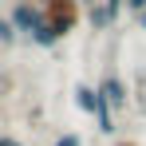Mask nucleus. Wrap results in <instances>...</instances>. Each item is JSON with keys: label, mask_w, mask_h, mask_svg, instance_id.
Segmentation results:
<instances>
[{"label": "nucleus", "mask_w": 146, "mask_h": 146, "mask_svg": "<svg viewBox=\"0 0 146 146\" xmlns=\"http://www.w3.org/2000/svg\"><path fill=\"white\" fill-rule=\"evenodd\" d=\"M8 20H12V24H16V32L28 40V36H32V28L40 24V4H36V0H12Z\"/></svg>", "instance_id": "obj_3"}, {"label": "nucleus", "mask_w": 146, "mask_h": 146, "mask_svg": "<svg viewBox=\"0 0 146 146\" xmlns=\"http://www.w3.org/2000/svg\"><path fill=\"white\" fill-rule=\"evenodd\" d=\"M79 4H83V8H95V4H99V0H79Z\"/></svg>", "instance_id": "obj_15"}, {"label": "nucleus", "mask_w": 146, "mask_h": 146, "mask_svg": "<svg viewBox=\"0 0 146 146\" xmlns=\"http://www.w3.org/2000/svg\"><path fill=\"white\" fill-rule=\"evenodd\" d=\"M95 91L103 95V103L115 111V115H122V111H130V87H126V79H122V71L115 67V63H107L103 67V75L95 79Z\"/></svg>", "instance_id": "obj_2"}, {"label": "nucleus", "mask_w": 146, "mask_h": 146, "mask_svg": "<svg viewBox=\"0 0 146 146\" xmlns=\"http://www.w3.org/2000/svg\"><path fill=\"white\" fill-rule=\"evenodd\" d=\"M28 44H32V48H40V51H51V48H59L63 40H59V36H55V32H51V28L44 24V20H40V24L32 28V36H28Z\"/></svg>", "instance_id": "obj_5"}, {"label": "nucleus", "mask_w": 146, "mask_h": 146, "mask_svg": "<svg viewBox=\"0 0 146 146\" xmlns=\"http://www.w3.org/2000/svg\"><path fill=\"white\" fill-rule=\"evenodd\" d=\"M103 4H107L111 20H119V16H122V8H126V0H103Z\"/></svg>", "instance_id": "obj_10"}, {"label": "nucleus", "mask_w": 146, "mask_h": 146, "mask_svg": "<svg viewBox=\"0 0 146 146\" xmlns=\"http://www.w3.org/2000/svg\"><path fill=\"white\" fill-rule=\"evenodd\" d=\"M20 40V32H16V24L8 20V16H0V48H12Z\"/></svg>", "instance_id": "obj_8"}, {"label": "nucleus", "mask_w": 146, "mask_h": 146, "mask_svg": "<svg viewBox=\"0 0 146 146\" xmlns=\"http://www.w3.org/2000/svg\"><path fill=\"white\" fill-rule=\"evenodd\" d=\"M40 4V20L59 36V40H67L71 32H79V24L87 20V8L79 4V0H36Z\"/></svg>", "instance_id": "obj_1"}, {"label": "nucleus", "mask_w": 146, "mask_h": 146, "mask_svg": "<svg viewBox=\"0 0 146 146\" xmlns=\"http://www.w3.org/2000/svg\"><path fill=\"white\" fill-rule=\"evenodd\" d=\"M75 107L83 111V115H95V107H99V91H95V83H75Z\"/></svg>", "instance_id": "obj_4"}, {"label": "nucleus", "mask_w": 146, "mask_h": 146, "mask_svg": "<svg viewBox=\"0 0 146 146\" xmlns=\"http://www.w3.org/2000/svg\"><path fill=\"white\" fill-rule=\"evenodd\" d=\"M134 24H138V28L146 32V12H142V16H134Z\"/></svg>", "instance_id": "obj_13"}, {"label": "nucleus", "mask_w": 146, "mask_h": 146, "mask_svg": "<svg viewBox=\"0 0 146 146\" xmlns=\"http://www.w3.org/2000/svg\"><path fill=\"white\" fill-rule=\"evenodd\" d=\"M4 146H24L20 138H12V134H4Z\"/></svg>", "instance_id": "obj_12"}, {"label": "nucleus", "mask_w": 146, "mask_h": 146, "mask_svg": "<svg viewBox=\"0 0 146 146\" xmlns=\"http://www.w3.org/2000/svg\"><path fill=\"white\" fill-rule=\"evenodd\" d=\"M0 146H4V134H0Z\"/></svg>", "instance_id": "obj_16"}, {"label": "nucleus", "mask_w": 146, "mask_h": 146, "mask_svg": "<svg viewBox=\"0 0 146 146\" xmlns=\"http://www.w3.org/2000/svg\"><path fill=\"white\" fill-rule=\"evenodd\" d=\"M91 119H95V130H99V134H115V111L103 103V95H99V107H95Z\"/></svg>", "instance_id": "obj_6"}, {"label": "nucleus", "mask_w": 146, "mask_h": 146, "mask_svg": "<svg viewBox=\"0 0 146 146\" xmlns=\"http://www.w3.org/2000/svg\"><path fill=\"white\" fill-rule=\"evenodd\" d=\"M115 146H138V142H134V138H119Z\"/></svg>", "instance_id": "obj_14"}, {"label": "nucleus", "mask_w": 146, "mask_h": 146, "mask_svg": "<svg viewBox=\"0 0 146 146\" xmlns=\"http://www.w3.org/2000/svg\"><path fill=\"white\" fill-rule=\"evenodd\" d=\"M87 20H91V28H95V32H107V28L115 24V20H111V12H107V4H103V0H99L95 8H87Z\"/></svg>", "instance_id": "obj_7"}, {"label": "nucleus", "mask_w": 146, "mask_h": 146, "mask_svg": "<svg viewBox=\"0 0 146 146\" xmlns=\"http://www.w3.org/2000/svg\"><path fill=\"white\" fill-rule=\"evenodd\" d=\"M126 12H130V16H142V12H146V0H126Z\"/></svg>", "instance_id": "obj_11"}, {"label": "nucleus", "mask_w": 146, "mask_h": 146, "mask_svg": "<svg viewBox=\"0 0 146 146\" xmlns=\"http://www.w3.org/2000/svg\"><path fill=\"white\" fill-rule=\"evenodd\" d=\"M51 146H83V134H75V130H63V134H59Z\"/></svg>", "instance_id": "obj_9"}]
</instances>
